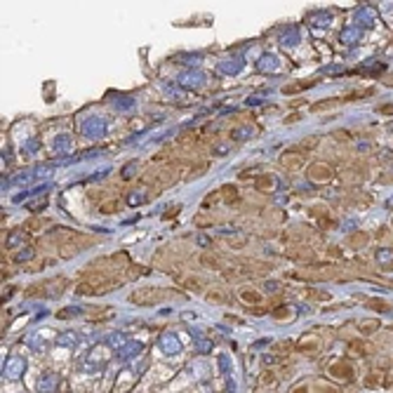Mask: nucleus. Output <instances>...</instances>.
Here are the masks:
<instances>
[{
    "label": "nucleus",
    "instance_id": "9d476101",
    "mask_svg": "<svg viewBox=\"0 0 393 393\" xmlns=\"http://www.w3.org/2000/svg\"><path fill=\"white\" fill-rule=\"evenodd\" d=\"M219 196H222V200H226L229 205H238V203H240V193H238V188L233 186V184H224V186L219 188Z\"/></svg>",
    "mask_w": 393,
    "mask_h": 393
},
{
    "label": "nucleus",
    "instance_id": "423d86ee",
    "mask_svg": "<svg viewBox=\"0 0 393 393\" xmlns=\"http://www.w3.org/2000/svg\"><path fill=\"white\" fill-rule=\"evenodd\" d=\"M200 264L210 271H226L229 268V259L219 254V252H203L200 254Z\"/></svg>",
    "mask_w": 393,
    "mask_h": 393
},
{
    "label": "nucleus",
    "instance_id": "7c9ffc66",
    "mask_svg": "<svg viewBox=\"0 0 393 393\" xmlns=\"http://www.w3.org/2000/svg\"><path fill=\"white\" fill-rule=\"evenodd\" d=\"M273 315H276V318H290V311H287V306H280V309H273Z\"/></svg>",
    "mask_w": 393,
    "mask_h": 393
},
{
    "label": "nucleus",
    "instance_id": "f704fd0d",
    "mask_svg": "<svg viewBox=\"0 0 393 393\" xmlns=\"http://www.w3.org/2000/svg\"><path fill=\"white\" fill-rule=\"evenodd\" d=\"M179 210H181V207H179V205L170 207V210H167V212H165V219H172V217H177V212H179Z\"/></svg>",
    "mask_w": 393,
    "mask_h": 393
},
{
    "label": "nucleus",
    "instance_id": "c756f323",
    "mask_svg": "<svg viewBox=\"0 0 393 393\" xmlns=\"http://www.w3.org/2000/svg\"><path fill=\"white\" fill-rule=\"evenodd\" d=\"M332 137H334L337 142H349V139H351V132H349V130H337V132L332 134Z\"/></svg>",
    "mask_w": 393,
    "mask_h": 393
},
{
    "label": "nucleus",
    "instance_id": "9b49d317",
    "mask_svg": "<svg viewBox=\"0 0 393 393\" xmlns=\"http://www.w3.org/2000/svg\"><path fill=\"white\" fill-rule=\"evenodd\" d=\"M370 344L367 341H351L349 344V356H353V358H365V356H370Z\"/></svg>",
    "mask_w": 393,
    "mask_h": 393
},
{
    "label": "nucleus",
    "instance_id": "0eeeda50",
    "mask_svg": "<svg viewBox=\"0 0 393 393\" xmlns=\"http://www.w3.org/2000/svg\"><path fill=\"white\" fill-rule=\"evenodd\" d=\"M330 375L337 379V382H353V365L351 363H346V360H337V363H332L330 365Z\"/></svg>",
    "mask_w": 393,
    "mask_h": 393
},
{
    "label": "nucleus",
    "instance_id": "4468645a",
    "mask_svg": "<svg viewBox=\"0 0 393 393\" xmlns=\"http://www.w3.org/2000/svg\"><path fill=\"white\" fill-rule=\"evenodd\" d=\"M254 188L257 191H273L276 188V179L271 177V174H259V177L254 179Z\"/></svg>",
    "mask_w": 393,
    "mask_h": 393
},
{
    "label": "nucleus",
    "instance_id": "393cba45",
    "mask_svg": "<svg viewBox=\"0 0 393 393\" xmlns=\"http://www.w3.org/2000/svg\"><path fill=\"white\" fill-rule=\"evenodd\" d=\"M341 104V99H330V101H318V104H313V111L318 113V111H330V108H337Z\"/></svg>",
    "mask_w": 393,
    "mask_h": 393
},
{
    "label": "nucleus",
    "instance_id": "5701e85b",
    "mask_svg": "<svg viewBox=\"0 0 393 393\" xmlns=\"http://www.w3.org/2000/svg\"><path fill=\"white\" fill-rule=\"evenodd\" d=\"M358 330H360V334H375L377 330H379V322L377 320H363L360 325H358Z\"/></svg>",
    "mask_w": 393,
    "mask_h": 393
},
{
    "label": "nucleus",
    "instance_id": "f8f14e48",
    "mask_svg": "<svg viewBox=\"0 0 393 393\" xmlns=\"http://www.w3.org/2000/svg\"><path fill=\"white\" fill-rule=\"evenodd\" d=\"M367 240H370V236H367L365 231H353L349 238H346V242H349L351 247H358V250H363L367 245Z\"/></svg>",
    "mask_w": 393,
    "mask_h": 393
},
{
    "label": "nucleus",
    "instance_id": "b1692460",
    "mask_svg": "<svg viewBox=\"0 0 393 393\" xmlns=\"http://www.w3.org/2000/svg\"><path fill=\"white\" fill-rule=\"evenodd\" d=\"M45 287H47V283H36V285L28 287L24 295H26V297H45V295H47V290H45Z\"/></svg>",
    "mask_w": 393,
    "mask_h": 393
},
{
    "label": "nucleus",
    "instance_id": "a878e982",
    "mask_svg": "<svg viewBox=\"0 0 393 393\" xmlns=\"http://www.w3.org/2000/svg\"><path fill=\"white\" fill-rule=\"evenodd\" d=\"M318 142H320L318 137H309V139H304V142L297 144L295 151H311V149H315V146H318Z\"/></svg>",
    "mask_w": 393,
    "mask_h": 393
},
{
    "label": "nucleus",
    "instance_id": "72a5a7b5",
    "mask_svg": "<svg viewBox=\"0 0 393 393\" xmlns=\"http://www.w3.org/2000/svg\"><path fill=\"white\" fill-rule=\"evenodd\" d=\"M377 113H382V116H391V113H393V104H386V106H379V108H377Z\"/></svg>",
    "mask_w": 393,
    "mask_h": 393
},
{
    "label": "nucleus",
    "instance_id": "aec40b11",
    "mask_svg": "<svg viewBox=\"0 0 393 393\" xmlns=\"http://www.w3.org/2000/svg\"><path fill=\"white\" fill-rule=\"evenodd\" d=\"M367 304H370V309H372V311H379V313H389V311H391V304H389V302H384V299H379V297L367 299Z\"/></svg>",
    "mask_w": 393,
    "mask_h": 393
},
{
    "label": "nucleus",
    "instance_id": "6e6552de",
    "mask_svg": "<svg viewBox=\"0 0 393 393\" xmlns=\"http://www.w3.org/2000/svg\"><path fill=\"white\" fill-rule=\"evenodd\" d=\"M238 297H240V302L247 306V309H250V306H259L261 302H264V295H261L259 290H254V287H240V290H238Z\"/></svg>",
    "mask_w": 393,
    "mask_h": 393
},
{
    "label": "nucleus",
    "instance_id": "4be33fe9",
    "mask_svg": "<svg viewBox=\"0 0 393 393\" xmlns=\"http://www.w3.org/2000/svg\"><path fill=\"white\" fill-rule=\"evenodd\" d=\"M47 219H43V217H31L26 224H24V229L26 231H43V226H47Z\"/></svg>",
    "mask_w": 393,
    "mask_h": 393
},
{
    "label": "nucleus",
    "instance_id": "20e7f679",
    "mask_svg": "<svg viewBox=\"0 0 393 393\" xmlns=\"http://www.w3.org/2000/svg\"><path fill=\"white\" fill-rule=\"evenodd\" d=\"M174 276V283L184 290H191V292H203L207 287V283L200 276H193V273H172Z\"/></svg>",
    "mask_w": 393,
    "mask_h": 393
},
{
    "label": "nucleus",
    "instance_id": "f3484780",
    "mask_svg": "<svg viewBox=\"0 0 393 393\" xmlns=\"http://www.w3.org/2000/svg\"><path fill=\"white\" fill-rule=\"evenodd\" d=\"M78 250H80V242H64V245H59V254H62L64 259H71V257H76V254H78Z\"/></svg>",
    "mask_w": 393,
    "mask_h": 393
},
{
    "label": "nucleus",
    "instance_id": "412c9836",
    "mask_svg": "<svg viewBox=\"0 0 393 393\" xmlns=\"http://www.w3.org/2000/svg\"><path fill=\"white\" fill-rule=\"evenodd\" d=\"M313 85H315L313 80L295 82V85H285V87H283V94H297V92H302V89H309V87H313Z\"/></svg>",
    "mask_w": 393,
    "mask_h": 393
},
{
    "label": "nucleus",
    "instance_id": "473e14b6",
    "mask_svg": "<svg viewBox=\"0 0 393 393\" xmlns=\"http://www.w3.org/2000/svg\"><path fill=\"white\" fill-rule=\"evenodd\" d=\"M219 198H222V196H219V191H215V193H210V196L205 198V203H203V205H205V207H207V205H215Z\"/></svg>",
    "mask_w": 393,
    "mask_h": 393
},
{
    "label": "nucleus",
    "instance_id": "dca6fc26",
    "mask_svg": "<svg viewBox=\"0 0 393 393\" xmlns=\"http://www.w3.org/2000/svg\"><path fill=\"white\" fill-rule=\"evenodd\" d=\"M120 210H123V203L116 200V198H113V200H106V203H101V205H99V212H101V215H116V212H120Z\"/></svg>",
    "mask_w": 393,
    "mask_h": 393
},
{
    "label": "nucleus",
    "instance_id": "f257e3e1",
    "mask_svg": "<svg viewBox=\"0 0 393 393\" xmlns=\"http://www.w3.org/2000/svg\"><path fill=\"white\" fill-rule=\"evenodd\" d=\"M167 299V292L162 287H139L130 295V304L134 306H156Z\"/></svg>",
    "mask_w": 393,
    "mask_h": 393
},
{
    "label": "nucleus",
    "instance_id": "1a4fd4ad",
    "mask_svg": "<svg viewBox=\"0 0 393 393\" xmlns=\"http://www.w3.org/2000/svg\"><path fill=\"white\" fill-rule=\"evenodd\" d=\"M278 389V377L276 372H271V370H266L264 375L259 377V386H257V393H273Z\"/></svg>",
    "mask_w": 393,
    "mask_h": 393
},
{
    "label": "nucleus",
    "instance_id": "2eb2a0df",
    "mask_svg": "<svg viewBox=\"0 0 393 393\" xmlns=\"http://www.w3.org/2000/svg\"><path fill=\"white\" fill-rule=\"evenodd\" d=\"M205 297H207V302H212V304H229V299H231V297L226 295L224 290H219V287H212Z\"/></svg>",
    "mask_w": 393,
    "mask_h": 393
},
{
    "label": "nucleus",
    "instance_id": "a211bd4d",
    "mask_svg": "<svg viewBox=\"0 0 393 393\" xmlns=\"http://www.w3.org/2000/svg\"><path fill=\"white\" fill-rule=\"evenodd\" d=\"M207 170H210V162H196V165H191V167L186 170V177L188 179H198V177H203Z\"/></svg>",
    "mask_w": 393,
    "mask_h": 393
},
{
    "label": "nucleus",
    "instance_id": "e433bc0d",
    "mask_svg": "<svg viewBox=\"0 0 393 393\" xmlns=\"http://www.w3.org/2000/svg\"><path fill=\"white\" fill-rule=\"evenodd\" d=\"M297 118H299V116H297V113H292L290 118H285V123H297Z\"/></svg>",
    "mask_w": 393,
    "mask_h": 393
},
{
    "label": "nucleus",
    "instance_id": "ddd939ff",
    "mask_svg": "<svg viewBox=\"0 0 393 393\" xmlns=\"http://www.w3.org/2000/svg\"><path fill=\"white\" fill-rule=\"evenodd\" d=\"M365 386L367 389H379V386H386V372H370L365 377Z\"/></svg>",
    "mask_w": 393,
    "mask_h": 393
},
{
    "label": "nucleus",
    "instance_id": "bb28decb",
    "mask_svg": "<svg viewBox=\"0 0 393 393\" xmlns=\"http://www.w3.org/2000/svg\"><path fill=\"white\" fill-rule=\"evenodd\" d=\"M304 297L306 299H320V302H327V299H330V292H325V290H304Z\"/></svg>",
    "mask_w": 393,
    "mask_h": 393
},
{
    "label": "nucleus",
    "instance_id": "7ed1b4c3",
    "mask_svg": "<svg viewBox=\"0 0 393 393\" xmlns=\"http://www.w3.org/2000/svg\"><path fill=\"white\" fill-rule=\"evenodd\" d=\"M322 346V339L318 332H309V334H304L302 339L295 344V349L299 351V353H306V356H313V353H318Z\"/></svg>",
    "mask_w": 393,
    "mask_h": 393
},
{
    "label": "nucleus",
    "instance_id": "c9c22d12",
    "mask_svg": "<svg viewBox=\"0 0 393 393\" xmlns=\"http://www.w3.org/2000/svg\"><path fill=\"white\" fill-rule=\"evenodd\" d=\"M292 393H311V389H309L306 384H299V386H295V389H292Z\"/></svg>",
    "mask_w": 393,
    "mask_h": 393
},
{
    "label": "nucleus",
    "instance_id": "cd10ccee",
    "mask_svg": "<svg viewBox=\"0 0 393 393\" xmlns=\"http://www.w3.org/2000/svg\"><path fill=\"white\" fill-rule=\"evenodd\" d=\"M295 349V341H278V344H273V353H290V351Z\"/></svg>",
    "mask_w": 393,
    "mask_h": 393
},
{
    "label": "nucleus",
    "instance_id": "6ab92c4d",
    "mask_svg": "<svg viewBox=\"0 0 393 393\" xmlns=\"http://www.w3.org/2000/svg\"><path fill=\"white\" fill-rule=\"evenodd\" d=\"M198 144H200L198 132H184L179 137V146H184V149H191V146H198Z\"/></svg>",
    "mask_w": 393,
    "mask_h": 393
},
{
    "label": "nucleus",
    "instance_id": "f03ea898",
    "mask_svg": "<svg viewBox=\"0 0 393 393\" xmlns=\"http://www.w3.org/2000/svg\"><path fill=\"white\" fill-rule=\"evenodd\" d=\"M306 177L311 179L313 184H330L332 179H334V170L327 162H311L306 167Z\"/></svg>",
    "mask_w": 393,
    "mask_h": 393
},
{
    "label": "nucleus",
    "instance_id": "c85d7f7f",
    "mask_svg": "<svg viewBox=\"0 0 393 393\" xmlns=\"http://www.w3.org/2000/svg\"><path fill=\"white\" fill-rule=\"evenodd\" d=\"M313 393H339L334 386L325 384V382H315V386H313Z\"/></svg>",
    "mask_w": 393,
    "mask_h": 393
},
{
    "label": "nucleus",
    "instance_id": "39448f33",
    "mask_svg": "<svg viewBox=\"0 0 393 393\" xmlns=\"http://www.w3.org/2000/svg\"><path fill=\"white\" fill-rule=\"evenodd\" d=\"M280 165H283L287 172H299V170H304L306 167V158L299 151L292 149V151H285L283 156H280Z\"/></svg>",
    "mask_w": 393,
    "mask_h": 393
},
{
    "label": "nucleus",
    "instance_id": "2f4dec72",
    "mask_svg": "<svg viewBox=\"0 0 393 393\" xmlns=\"http://www.w3.org/2000/svg\"><path fill=\"white\" fill-rule=\"evenodd\" d=\"M212 217H196V226H212Z\"/></svg>",
    "mask_w": 393,
    "mask_h": 393
}]
</instances>
